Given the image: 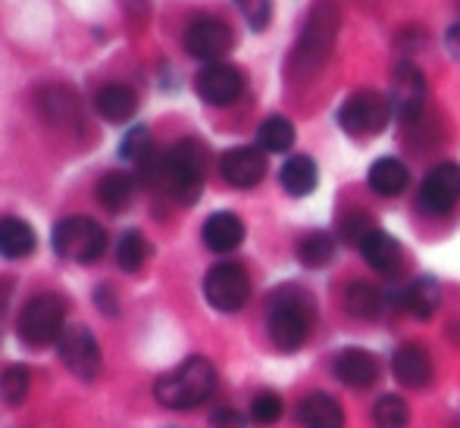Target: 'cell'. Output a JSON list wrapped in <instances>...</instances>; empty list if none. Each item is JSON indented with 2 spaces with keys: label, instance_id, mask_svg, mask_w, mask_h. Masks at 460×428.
Segmentation results:
<instances>
[{
  "label": "cell",
  "instance_id": "obj_1",
  "mask_svg": "<svg viewBox=\"0 0 460 428\" xmlns=\"http://www.w3.org/2000/svg\"><path fill=\"white\" fill-rule=\"evenodd\" d=\"M204 170H207L204 144L194 138H185L166 157H160L157 163L147 166V175L164 181V188L179 204L191 206L198 204L200 191H204Z\"/></svg>",
  "mask_w": 460,
  "mask_h": 428
},
{
  "label": "cell",
  "instance_id": "obj_2",
  "mask_svg": "<svg viewBox=\"0 0 460 428\" xmlns=\"http://www.w3.org/2000/svg\"><path fill=\"white\" fill-rule=\"evenodd\" d=\"M217 391V369L204 356H188L172 372L160 375L154 385V397L170 410H191L200 406Z\"/></svg>",
  "mask_w": 460,
  "mask_h": 428
},
{
  "label": "cell",
  "instance_id": "obj_3",
  "mask_svg": "<svg viewBox=\"0 0 460 428\" xmlns=\"http://www.w3.org/2000/svg\"><path fill=\"white\" fill-rule=\"evenodd\" d=\"M270 338L279 350L295 354L301 350L310 338L314 328V303L301 288H282L270 301V316H267Z\"/></svg>",
  "mask_w": 460,
  "mask_h": 428
},
{
  "label": "cell",
  "instance_id": "obj_4",
  "mask_svg": "<svg viewBox=\"0 0 460 428\" xmlns=\"http://www.w3.org/2000/svg\"><path fill=\"white\" fill-rule=\"evenodd\" d=\"M66 332V301L60 294H38L22 307L19 338L29 347H48Z\"/></svg>",
  "mask_w": 460,
  "mask_h": 428
},
{
  "label": "cell",
  "instance_id": "obj_5",
  "mask_svg": "<svg viewBox=\"0 0 460 428\" xmlns=\"http://www.w3.org/2000/svg\"><path fill=\"white\" fill-rule=\"evenodd\" d=\"M50 244H54L57 257L73 259V263H94L107 248V231L88 216H69L54 225Z\"/></svg>",
  "mask_w": 460,
  "mask_h": 428
},
{
  "label": "cell",
  "instance_id": "obj_6",
  "mask_svg": "<svg viewBox=\"0 0 460 428\" xmlns=\"http://www.w3.org/2000/svg\"><path fill=\"white\" fill-rule=\"evenodd\" d=\"M335 31H339V10H335V4H329V0H320L301 31V41H297V50H295V66H304V69L323 66L335 44Z\"/></svg>",
  "mask_w": 460,
  "mask_h": 428
},
{
  "label": "cell",
  "instance_id": "obj_7",
  "mask_svg": "<svg viewBox=\"0 0 460 428\" xmlns=\"http://www.w3.org/2000/svg\"><path fill=\"white\" fill-rule=\"evenodd\" d=\"M392 103L379 91H358L339 107V126L354 138H373L388 126Z\"/></svg>",
  "mask_w": 460,
  "mask_h": 428
},
{
  "label": "cell",
  "instance_id": "obj_8",
  "mask_svg": "<svg viewBox=\"0 0 460 428\" xmlns=\"http://www.w3.org/2000/svg\"><path fill=\"white\" fill-rule=\"evenodd\" d=\"M204 297L219 313H238L251 297V278L238 263H217L204 278Z\"/></svg>",
  "mask_w": 460,
  "mask_h": 428
},
{
  "label": "cell",
  "instance_id": "obj_9",
  "mask_svg": "<svg viewBox=\"0 0 460 428\" xmlns=\"http://www.w3.org/2000/svg\"><path fill=\"white\" fill-rule=\"evenodd\" d=\"M60 360L82 381H94L101 372V344L85 326H69L60 338Z\"/></svg>",
  "mask_w": 460,
  "mask_h": 428
},
{
  "label": "cell",
  "instance_id": "obj_10",
  "mask_svg": "<svg viewBox=\"0 0 460 428\" xmlns=\"http://www.w3.org/2000/svg\"><path fill=\"white\" fill-rule=\"evenodd\" d=\"M232 44H235V35L219 19H194L185 31V50L204 63H219L232 50Z\"/></svg>",
  "mask_w": 460,
  "mask_h": 428
},
{
  "label": "cell",
  "instance_id": "obj_11",
  "mask_svg": "<svg viewBox=\"0 0 460 428\" xmlns=\"http://www.w3.org/2000/svg\"><path fill=\"white\" fill-rule=\"evenodd\" d=\"M460 200V166L438 163L432 172H426L420 185V206L432 216H445L457 206Z\"/></svg>",
  "mask_w": 460,
  "mask_h": 428
},
{
  "label": "cell",
  "instance_id": "obj_12",
  "mask_svg": "<svg viewBox=\"0 0 460 428\" xmlns=\"http://www.w3.org/2000/svg\"><path fill=\"white\" fill-rule=\"evenodd\" d=\"M392 109L404 122L417 119L426 103V79L413 63H398L392 73V94H388Z\"/></svg>",
  "mask_w": 460,
  "mask_h": 428
},
{
  "label": "cell",
  "instance_id": "obj_13",
  "mask_svg": "<svg viewBox=\"0 0 460 428\" xmlns=\"http://www.w3.org/2000/svg\"><path fill=\"white\" fill-rule=\"evenodd\" d=\"M194 88H198L200 100H207L210 107H229V103H235L242 97L244 79L229 63H210V66H204L198 73Z\"/></svg>",
  "mask_w": 460,
  "mask_h": 428
},
{
  "label": "cell",
  "instance_id": "obj_14",
  "mask_svg": "<svg viewBox=\"0 0 460 428\" xmlns=\"http://www.w3.org/2000/svg\"><path fill=\"white\" fill-rule=\"evenodd\" d=\"M219 172L232 188H254L267 175V157L261 147H232L219 160Z\"/></svg>",
  "mask_w": 460,
  "mask_h": 428
},
{
  "label": "cell",
  "instance_id": "obj_15",
  "mask_svg": "<svg viewBox=\"0 0 460 428\" xmlns=\"http://www.w3.org/2000/svg\"><path fill=\"white\" fill-rule=\"evenodd\" d=\"M332 369H335V379L345 381L348 388H358V391H364V388H369L379 379V360L364 347L341 350V354L335 356Z\"/></svg>",
  "mask_w": 460,
  "mask_h": 428
},
{
  "label": "cell",
  "instance_id": "obj_16",
  "mask_svg": "<svg viewBox=\"0 0 460 428\" xmlns=\"http://www.w3.org/2000/svg\"><path fill=\"white\" fill-rule=\"evenodd\" d=\"M358 248H360V254H364L367 263L373 266L376 272H382V275H394V272L401 269V263H404V250H401V244L382 229L369 231Z\"/></svg>",
  "mask_w": 460,
  "mask_h": 428
},
{
  "label": "cell",
  "instance_id": "obj_17",
  "mask_svg": "<svg viewBox=\"0 0 460 428\" xmlns=\"http://www.w3.org/2000/svg\"><path fill=\"white\" fill-rule=\"evenodd\" d=\"M392 372L404 388H423L432 379V360L426 347H420V344L398 347V354L392 356Z\"/></svg>",
  "mask_w": 460,
  "mask_h": 428
},
{
  "label": "cell",
  "instance_id": "obj_18",
  "mask_svg": "<svg viewBox=\"0 0 460 428\" xmlns=\"http://www.w3.org/2000/svg\"><path fill=\"white\" fill-rule=\"evenodd\" d=\"M200 238L213 254H232L244 241V223L235 213H213L200 229Z\"/></svg>",
  "mask_w": 460,
  "mask_h": 428
},
{
  "label": "cell",
  "instance_id": "obj_19",
  "mask_svg": "<svg viewBox=\"0 0 460 428\" xmlns=\"http://www.w3.org/2000/svg\"><path fill=\"white\" fill-rule=\"evenodd\" d=\"M279 185H282L291 197H307V194H314L316 185H320V170H316V163L307 153H295V157L285 160L282 170H279Z\"/></svg>",
  "mask_w": 460,
  "mask_h": 428
},
{
  "label": "cell",
  "instance_id": "obj_20",
  "mask_svg": "<svg viewBox=\"0 0 460 428\" xmlns=\"http://www.w3.org/2000/svg\"><path fill=\"white\" fill-rule=\"evenodd\" d=\"M301 423L304 428H345V410L326 391H314L301 400Z\"/></svg>",
  "mask_w": 460,
  "mask_h": 428
},
{
  "label": "cell",
  "instance_id": "obj_21",
  "mask_svg": "<svg viewBox=\"0 0 460 428\" xmlns=\"http://www.w3.org/2000/svg\"><path fill=\"white\" fill-rule=\"evenodd\" d=\"M438 303H442V291H438L436 278H429V275L413 278V282L401 291V307L411 316H417V319H432Z\"/></svg>",
  "mask_w": 460,
  "mask_h": 428
},
{
  "label": "cell",
  "instance_id": "obj_22",
  "mask_svg": "<svg viewBox=\"0 0 460 428\" xmlns=\"http://www.w3.org/2000/svg\"><path fill=\"white\" fill-rule=\"evenodd\" d=\"M407 181H411V172H407V166L401 163L398 157L376 160L367 172V185L373 188L379 197H398V194L407 188Z\"/></svg>",
  "mask_w": 460,
  "mask_h": 428
},
{
  "label": "cell",
  "instance_id": "obj_23",
  "mask_svg": "<svg viewBox=\"0 0 460 428\" xmlns=\"http://www.w3.org/2000/svg\"><path fill=\"white\" fill-rule=\"evenodd\" d=\"M38 238L25 219L19 216H4L0 219V257L6 259H22L35 250Z\"/></svg>",
  "mask_w": 460,
  "mask_h": 428
},
{
  "label": "cell",
  "instance_id": "obj_24",
  "mask_svg": "<svg viewBox=\"0 0 460 428\" xmlns=\"http://www.w3.org/2000/svg\"><path fill=\"white\" fill-rule=\"evenodd\" d=\"M94 107L107 122H128L138 109V97L128 85H103L97 91Z\"/></svg>",
  "mask_w": 460,
  "mask_h": 428
},
{
  "label": "cell",
  "instance_id": "obj_25",
  "mask_svg": "<svg viewBox=\"0 0 460 428\" xmlns=\"http://www.w3.org/2000/svg\"><path fill=\"white\" fill-rule=\"evenodd\" d=\"M41 113L54 126H73L79 119V97L69 88H48L41 91Z\"/></svg>",
  "mask_w": 460,
  "mask_h": 428
},
{
  "label": "cell",
  "instance_id": "obj_26",
  "mask_svg": "<svg viewBox=\"0 0 460 428\" xmlns=\"http://www.w3.org/2000/svg\"><path fill=\"white\" fill-rule=\"evenodd\" d=\"M135 194V181L128 172H107L101 181H97V200L101 206H107L110 213H119L132 204Z\"/></svg>",
  "mask_w": 460,
  "mask_h": 428
},
{
  "label": "cell",
  "instance_id": "obj_27",
  "mask_svg": "<svg viewBox=\"0 0 460 428\" xmlns=\"http://www.w3.org/2000/svg\"><path fill=\"white\" fill-rule=\"evenodd\" d=\"M257 144L263 153H285L295 144V126L285 116H270L257 128Z\"/></svg>",
  "mask_w": 460,
  "mask_h": 428
},
{
  "label": "cell",
  "instance_id": "obj_28",
  "mask_svg": "<svg viewBox=\"0 0 460 428\" xmlns=\"http://www.w3.org/2000/svg\"><path fill=\"white\" fill-rule=\"evenodd\" d=\"M345 307L358 319H376L382 313V294L367 282H351L345 291Z\"/></svg>",
  "mask_w": 460,
  "mask_h": 428
},
{
  "label": "cell",
  "instance_id": "obj_29",
  "mask_svg": "<svg viewBox=\"0 0 460 428\" xmlns=\"http://www.w3.org/2000/svg\"><path fill=\"white\" fill-rule=\"evenodd\" d=\"M335 257V238L329 231H310L301 244H297V259H301L307 269H323Z\"/></svg>",
  "mask_w": 460,
  "mask_h": 428
},
{
  "label": "cell",
  "instance_id": "obj_30",
  "mask_svg": "<svg viewBox=\"0 0 460 428\" xmlns=\"http://www.w3.org/2000/svg\"><path fill=\"white\" fill-rule=\"evenodd\" d=\"M147 257H151V244H147V238L138 229H128L119 238V244H116V266L122 272H138Z\"/></svg>",
  "mask_w": 460,
  "mask_h": 428
},
{
  "label": "cell",
  "instance_id": "obj_31",
  "mask_svg": "<svg viewBox=\"0 0 460 428\" xmlns=\"http://www.w3.org/2000/svg\"><path fill=\"white\" fill-rule=\"evenodd\" d=\"M411 423V410L398 394H382L373 404V425L376 428H407Z\"/></svg>",
  "mask_w": 460,
  "mask_h": 428
},
{
  "label": "cell",
  "instance_id": "obj_32",
  "mask_svg": "<svg viewBox=\"0 0 460 428\" xmlns=\"http://www.w3.org/2000/svg\"><path fill=\"white\" fill-rule=\"evenodd\" d=\"M29 388H31V372L25 366H10L0 375V397H4V404L19 406L29 397Z\"/></svg>",
  "mask_w": 460,
  "mask_h": 428
},
{
  "label": "cell",
  "instance_id": "obj_33",
  "mask_svg": "<svg viewBox=\"0 0 460 428\" xmlns=\"http://www.w3.org/2000/svg\"><path fill=\"white\" fill-rule=\"evenodd\" d=\"M282 410H285L282 397L273 391H263V394H257L254 404H251V419H254L257 425H273L282 419Z\"/></svg>",
  "mask_w": 460,
  "mask_h": 428
},
{
  "label": "cell",
  "instance_id": "obj_34",
  "mask_svg": "<svg viewBox=\"0 0 460 428\" xmlns=\"http://www.w3.org/2000/svg\"><path fill=\"white\" fill-rule=\"evenodd\" d=\"M235 6L251 31H263L273 19V0H235Z\"/></svg>",
  "mask_w": 460,
  "mask_h": 428
},
{
  "label": "cell",
  "instance_id": "obj_35",
  "mask_svg": "<svg viewBox=\"0 0 460 428\" xmlns=\"http://www.w3.org/2000/svg\"><path fill=\"white\" fill-rule=\"evenodd\" d=\"M119 157L122 160H145L151 157V132H147L145 126H135L132 132H126V138H122L119 144Z\"/></svg>",
  "mask_w": 460,
  "mask_h": 428
},
{
  "label": "cell",
  "instance_id": "obj_36",
  "mask_svg": "<svg viewBox=\"0 0 460 428\" xmlns=\"http://www.w3.org/2000/svg\"><path fill=\"white\" fill-rule=\"evenodd\" d=\"M210 428H248V423H244L242 413L229 410V406H223V410H217L210 416Z\"/></svg>",
  "mask_w": 460,
  "mask_h": 428
},
{
  "label": "cell",
  "instance_id": "obj_37",
  "mask_svg": "<svg viewBox=\"0 0 460 428\" xmlns=\"http://www.w3.org/2000/svg\"><path fill=\"white\" fill-rule=\"evenodd\" d=\"M445 48H448V54L460 60V22H455L448 29V35H445Z\"/></svg>",
  "mask_w": 460,
  "mask_h": 428
},
{
  "label": "cell",
  "instance_id": "obj_38",
  "mask_svg": "<svg viewBox=\"0 0 460 428\" xmlns=\"http://www.w3.org/2000/svg\"><path fill=\"white\" fill-rule=\"evenodd\" d=\"M97 301H101V310H103V313H107V316L119 313V303L110 301V288H101V291H97Z\"/></svg>",
  "mask_w": 460,
  "mask_h": 428
}]
</instances>
